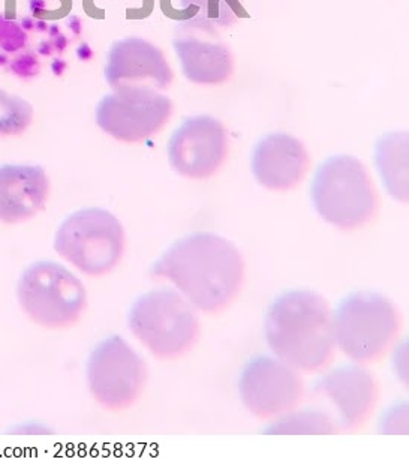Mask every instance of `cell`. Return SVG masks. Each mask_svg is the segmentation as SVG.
<instances>
[{"mask_svg":"<svg viewBox=\"0 0 409 465\" xmlns=\"http://www.w3.org/2000/svg\"><path fill=\"white\" fill-rule=\"evenodd\" d=\"M156 281H165L206 314L227 310L240 293L245 260L233 242L215 232H194L174 242L151 267Z\"/></svg>","mask_w":409,"mask_h":465,"instance_id":"1","label":"cell"},{"mask_svg":"<svg viewBox=\"0 0 409 465\" xmlns=\"http://www.w3.org/2000/svg\"><path fill=\"white\" fill-rule=\"evenodd\" d=\"M264 335L276 358L300 372H319L335 354L333 311L312 290L280 294L268 308Z\"/></svg>","mask_w":409,"mask_h":465,"instance_id":"2","label":"cell"},{"mask_svg":"<svg viewBox=\"0 0 409 465\" xmlns=\"http://www.w3.org/2000/svg\"><path fill=\"white\" fill-rule=\"evenodd\" d=\"M310 199L326 223L344 232L369 224L381 202L366 165L351 155L332 156L319 165Z\"/></svg>","mask_w":409,"mask_h":465,"instance_id":"3","label":"cell"},{"mask_svg":"<svg viewBox=\"0 0 409 465\" xmlns=\"http://www.w3.org/2000/svg\"><path fill=\"white\" fill-rule=\"evenodd\" d=\"M128 328L135 340L161 361L185 356L201 336L199 310L172 289L141 294L131 306Z\"/></svg>","mask_w":409,"mask_h":465,"instance_id":"4","label":"cell"},{"mask_svg":"<svg viewBox=\"0 0 409 465\" xmlns=\"http://www.w3.org/2000/svg\"><path fill=\"white\" fill-rule=\"evenodd\" d=\"M402 315L394 303L375 292H355L333 312L336 349L353 362H378L401 332Z\"/></svg>","mask_w":409,"mask_h":465,"instance_id":"5","label":"cell"},{"mask_svg":"<svg viewBox=\"0 0 409 465\" xmlns=\"http://www.w3.org/2000/svg\"><path fill=\"white\" fill-rule=\"evenodd\" d=\"M54 251L83 275L101 278L121 264L126 251L125 229L112 212L101 207L80 209L59 225Z\"/></svg>","mask_w":409,"mask_h":465,"instance_id":"6","label":"cell"},{"mask_svg":"<svg viewBox=\"0 0 409 465\" xmlns=\"http://www.w3.org/2000/svg\"><path fill=\"white\" fill-rule=\"evenodd\" d=\"M17 301L34 324L61 331L82 320L87 308V290L68 267L53 260H39L18 278Z\"/></svg>","mask_w":409,"mask_h":465,"instance_id":"7","label":"cell"},{"mask_svg":"<svg viewBox=\"0 0 409 465\" xmlns=\"http://www.w3.org/2000/svg\"><path fill=\"white\" fill-rule=\"evenodd\" d=\"M146 362L122 336L101 341L87 359L86 379L91 395L108 411H125L146 389Z\"/></svg>","mask_w":409,"mask_h":465,"instance_id":"8","label":"cell"},{"mask_svg":"<svg viewBox=\"0 0 409 465\" xmlns=\"http://www.w3.org/2000/svg\"><path fill=\"white\" fill-rule=\"evenodd\" d=\"M68 38L59 25L34 17L0 14V68L23 80L38 77L52 62L62 61Z\"/></svg>","mask_w":409,"mask_h":465,"instance_id":"9","label":"cell"},{"mask_svg":"<svg viewBox=\"0 0 409 465\" xmlns=\"http://www.w3.org/2000/svg\"><path fill=\"white\" fill-rule=\"evenodd\" d=\"M169 96L146 89L117 91L103 96L96 107V125L117 142L135 144L160 133L171 119Z\"/></svg>","mask_w":409,"mask_h":465,"instance_id":"10","label":"cell"},{"mask_svg":"<svg viewBox=\"0 0 409 465\" xmlns=\"http://www.w3.org/2000/svg\"><path fill=\"white\" fill-rule=\"evenodd\" d=\"M240 400L258 419H276L297 409L305 395L300 371L272 356L252 359L239 380Z\"/></svg>","mask_w":409,"mask_h":465,"instance_id":"11","label":"cell"},{"mask_svg":"<svg viewBox=\"0 0 409 465\" xmlns=\"http://www.w3.org/2000/svg\"><path fill=\"white\" fill-rule=\"evenodd\" d=\"M167 152L174 172L190 181H206L227 161L229 133L215 117H190L172 134Z\"/></svg>","mask_w":409,"mask_h":465,"instance_id":"12","label":"cell"},{"mask_svg":"<svg viewBox=\"0 0 409 465\" xmlns=\"http://www.w3.org/2000/svg\"><path fill=\"white\" fill-rule=\"evenodd\" d=\"M172 45L185 77L195 84L219 86L233 75L231 50L210 23L195 17L179 23Z\"/></svg>","mask_w":409,"mask_h":465,"instance_id":"13","label":"cell"},{"mask_svg":"<svg viewBox=\"0 0 409 465\" xmlns=\"http://www.w3.org/2000/svg\"><path fill=\"white\" fill-rule=\"evenodd\" d=\"M105 80L112 91H165L174 74L164 53L140 36H128L112 44L105 65Z\"/></svg>","mask_w":409,"mask_h":465,"instance_id":"14","label":"cell"},{"mask_svg":"<svg viewBox=\"0 0 409 465\" xmlns=\"http://www.w3.org/2000/svg\"><path fill=\"white\" fill-rule=\"evenodd\" d=\"M315 393L330 401L337 411V427L355 431L369 420L379 398L375 375L362 363L339 366L315 386Z\"/></svg>","mask_w":409,"mask_h":465,"instance_id":"15","label":"cell"},{"mask_svg":"<svg viewBox=\"0 0 409 465\" xmlns=\"http://www.w3.org/2000/svg\"><path fill=\"white\" fill-rule=\"evenodd\" d=\"M252 173L259 185L275 193H288L307 177L310 156L298 138L285 133L268 134L252 153Z\"/></svg>","mask_w":409,"mask_h":465,"instance_id":"16","label":"cell"},{"mask_svg":"<svg viewBox=\"0 0 409 465\" xmlns=\"http://www.w3.org/2000/svg\"><path fill=\"white\" fill-rule=\"evenodd\" d=\"M50 177L41 165H0V223L17 225L34 220L47 207Z\"/></svg>","mask_w":409,"mask_h":465,"instance_id":"17","label":"cell"},{"mask_svg":"<svg viewBox=\"0 0 409 465\" xmlns=\"http://www.w3.org/2000/svg\"><path fill=\"white\" fill-rule=\"evenodd\" d=\"M376 168L385 190L397 202L408 203V134L388 133L376 144Z\"/></svg>","mask_w":409,"mask_h":465,"instance_id":"18","label":"cell"},{"mask_svg":"<svg viewBox=\"0 0 409 465\" xmlns=\"http://www.w3.org/2000/svg\"><path fill=\"white\" fill-rule=\"evenodd\" d=\"M339 431L336 420L321 410H297L275 419L268 425L266 434L270 435H319L336 434Z\"/></svg>","mask_w":409,"mask_h":465,"instance_id":"19","label":"cell"},{"mask_svg":"<svg viewBox=\"0 0 409 465\" xmlns=\"http://www.w3.org/2000/svg\"><path fill=\"white\" fill-rule=\"evenodd\" d=\"M181 11H194L192 17L210 23L218 29L236 25L245 15L240 0H180Z\"/></svg>","mask_w":409,"mask_h":465,"instance_id":"20","label":"cell"},{"mask_svg":"<svg viewBox=\"0 0 409 465\" xmlns=\"http://www.w3.org/2000/svg\"><path fill=\"white\" fill-rule=\"evenodd\" d=\"M34 114L29 101L0 89V137H17L26 133Z\"/></svg>","mask_w":409,"mask_h":465,"instance_id":"21","label":"cell"},{"mask_svg":"<svg viewBox=\"0 0 409 465\" xmlns=\"http://www.w3.org/2000/svg\"><path fill=\"white\" fill-rule=\"evenodd\" d=\"M408 405L405 402L394 405L384 414L379 423L381 434H408Z\"/></svg>","mask_w":409,"mask_h":465,"instance_id":"22","label":"cell"},{"mask_svg":"<svg viewBox=\"0 0 409 465\" xmlns=\"http://www.w3.org/2000/svg\"><path fill=\"white\" fill-rule=\"evenodd\" d=\"M405 347V344H402L401 347H399V350L394 353V361H393L394 374H397V377H399L404 383H406V379H408V362H406L408 354H406Z\"/></svg>","mask_w":409,"mask_h":465,"instance_id":"23","label":"cell"},{"mask_svg":"<svg viewBox=\"0 0 409 465\" xmlns=\"http://www.w3.org/2000/svg\"><path fill=\"white\" fill-rule=\"evenodd\" d=\"M13 431L14 434L26 435L52 434V430L47 425H43V423L39 422L20 423L18 427L14 428Z\"/></svg>","mask_w":409,"mask_h":465,"instance_id":"24","label":"cell"}]
</instances>
